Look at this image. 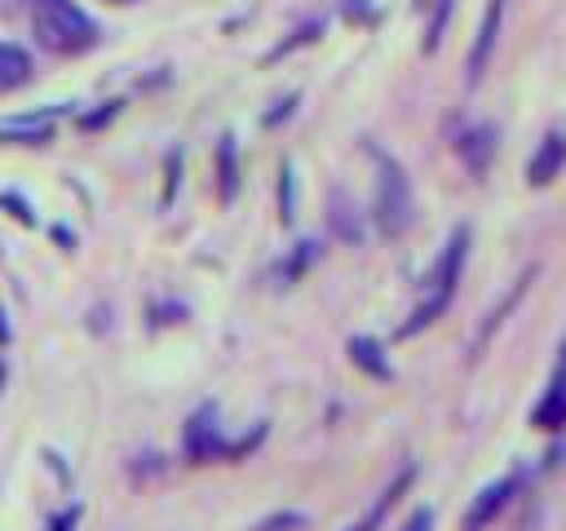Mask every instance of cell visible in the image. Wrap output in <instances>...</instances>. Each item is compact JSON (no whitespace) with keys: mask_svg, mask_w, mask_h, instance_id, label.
<instances>
[{"mask_svg":"<svg viewBox=\"0 0 566 531\" xmlns=\"http://www.w3.org/2000/svg\"><path fill=\"white\" fill-rule=\"evenodd\" d=\"M455 155L464 159V168H469L473 177H482V173L491 168V159H495V124H486V119L464 124V128L455 133Z\"/></svg>","mask_w":566,"mask_h":531,"instance_id":"cell-6","label":"cell"},{"mask_svg":"<svg viewBox=\"0 0 566 531\" xmlns=\"http://www.w3.org/2000/svg\"><path fill=\"white\" fill-rule=\"evenodd\" d=\"M115 115H119V102H102V111H93V115L80 119V128H102V124L115 119Z\"/></svg>","mask_w":566,"mask_h":531,"instance_id":"cell-22","label":"cell"},{"mask_svg":"<svg viewBox=\"0 0 566 531\" xmlns=\"http://www.w3.org/2000/svg\"><path fill=\"white\" fill-rule=\"evenodd\" d=\"M265 438V425H256L252 434H243V438H226L221 434V425H217V407L212 403H199L195 412H190V420H186V429H181V451H186V460L190 465H208V460H239V456H248L256 442Z\"/></svg>","mask_w":566,"mask_h":531,"instance_id":"cell-4","label":"cell"},{"mask_svg":"<svg viewBox=\"0 0 566 531\" xmlns=\"http://www.w3.org/2000/svg\"><path fill=\"white\" fill-rule=\"evenodd\" d=\"M310 518L301 513V509H279V513H270V518H261L252 531H301Z\"/></svg>","mask_w":566,"mask_h":531,"instance_id":"cell-18","label":"cell"},{"mask_svg":"<svg viewBox=\"0 0 566 531\" xmlns=\"http://www.w3.org/2000/svg\"><path fill=\"white\" fill-rule=\"evenodd\" d=\"M4 381H9V367H4V363H0V389H4Z\"/></svg>","mask_w":566,"mask_h":531,"instance_id":"cell-27","label":"cell"},{"mask_svg":"<svg viewBox=\"0 0 566 531\" xmlns=\"http://www.w3.org/2000/svg\"><path fill=\"white\" fill-rule=\"evenodd\" d=\"M279 217H283V226H292V217H296V186H292L287 164L279 168Z\"/></svg>","mask_w":566,"mask_h":531,"instance_id":"cell-19","label":"cell"},{"mask_svg":"<svg viewBox=\"0 0 566 531\" xmlns=\"http://www.w3.org/2000/svg\"><path fill=\"white\" fill-rule=\"evenodd\" d=\"M464 257H469V226H455V230H451V239L442 243V252H438V261H433L429 279H424V301L411 310V319L398 327V336H416V332H424L429 323H438V319H442V310H447V305H451V296H455V283H460Z\"/></svg>","mask_w":566,"mask_h":531,"instance_id":"cell-2","label":"cell"},{"mask_svg":"<svg viewBox=\"0 0 566 531\" xmlns=\"http://www.w3.org/2000/svg\"><path fill=\"white\" fill-rule=\"evenodd\" d=\"M398 531H433V509H429V504L411 509V518H407V522H402Z\"/></svg>","mask_w":566,"mask_h":531,"instance_id":"cell-21","label":"cell"},{"mask_svg":"<svg viewBox=\"0 0 566 531\" xmlns=\"http://www.w3.org/2000/svg\"><path fill=\"white\" fill-rule=\"evenodd\" d=\"M371 159H376V195H371V221L385 239H398L411 217H416V199H411V181L402 173V164L385 150L371 146Z\"/></svg>","mask_w":566,"mask_h":531,"instance_id":"cell-3","label":"cell"},{"mask_svg":"<svg viewBox=\"0 0 566 531\" xmlns=\"http://www.w3.org/2000/svg\"><path fill=\"white\" fill-rule=\"evenodd\" d=\"M332 230L340 239H363V226H358V217H354V208H349V199L340 190L332 195Z\"/></svg>","mask_w":566,"mask_h":531,"instance_id":"cell-17","label":"cell"},{"mask_svg":"<svg viewBox=\"0 0 566 531\" xmlns=\"http://www.w3.org/2000/svg\"><path fill=\"white\" fill-rule=\"evenodd\" d=\"M420 13L429 18L424 22V53H433L442 44V31H447V18H451V0H416Z\"/></svg>","mask_w":566,"mask_h":531,"instance_id":"cell-16","label":"cell"},{"mask_svg":"<svg viewBox=\"0 0 566 531\" xmlns=\"http://www.w3.org/2000/svg\"><path fill=\"white\" fill-rule=\"evenodd\" d=\"M111 4H133V0H111Z\"/></svg>","mask_w":566,"mask_h":531,"instance_id":"cell-29","label":"cell"},{"mask_svg":"<svg viewBox=\"0 0 566 531\" xmlns=\"http://www.w3.org/2000/svg\"><path fill=\"white\" fill-rule=\"evenodd\" d=\"M292 106H296V97H283V102H279V111H270V115H265V124H279V119H287V115H292Z\"/></svg>","mask_w":566,"mask_h":531,"instance_id":"cell-24","label":"cell"},{"mask_svg":"<svg viewBox=\"0 0 566 531\" xmlns=\"http://www.w3.org/2000/svg\"><path fill=\"white\" fill-rule=\"evenodd\" d=\"M531 425H539V429H548V434L566 429V381H562V376H553V385H548L544 398L535 403Z\"/></svg>","mask_w":566,"mask_h":531,"instance_id":"cell-12","label":"cell"},{"mask_svg":"<svg viewBox=\"0 0 566 531\" xmlns=\"http://www.w3.org/2000/svg\"><path fill=\"white\" fill-rule=\"evenodd\" d=\"M349 358H354V367H363L376 381H389L394 376V367H389V358H385V350H380L376 336H349Z\"/></svg>","mask_w":566,"mask_h":531,"instance_id":"cell-14","label":"cell"},{"mask_svg":"<svg viewBox=\"0 0 566 531\" xmlns=\"http://www.w3.org/2000/svg\"><path fill=\"white\" fill-rule=\"evenodd\" d=\"M0 208H9L22 226H35V217H31V208H27V199L22 195H9V190H0Z\"/></svg>","mask_w":566,"mask_h":531,"instance_id":"cell-20","label":"cell"},{"mask_svg":"<svg viewBox=\"0 0 566 531\" xmlns=\"http://www.w3.org/2000/svg\"><path fill=\"white\" fill-rule=\"evenodd\" d=\"M66 106H49V111H31V115H13L0 124V142H18V146H44L53 142V124Z\"/></svg>","mask_w":566,"mask_h":531,"instance_id":"cell-7","label":"cell"},{"mask_svg":"<svg viewBox=\"0 0 566 531\" xmlns=\"http://www.w3.org/2000/svg\"><path fill=\"white\" fill-rule=\"evenodd\" d=\"M522 482H526V473H522V469H513V473H504V478L486 482V487L473 496V504L464 509L460 531H486V527H491V522L513 504V496L522 491Z\"/></svg>","mask_w":566,"mask_h":531,"instance_id":"cell-5","label":"cell"},{"mask_svg":"<svg viewBox=\"0 0 566 531\" xmlns=\"http://www.w3.org/2000/svg\"><path fill=\"white\" fill-rule=\"evenodd\" d=\"M35 66H31V53L13 40H0V93H13L22 84H31Z\"/></svg>","mask_w":566,"mask_h":531,"instance_id":"cell-11","label":"cell"},{"mask_svg":"<svg viewBox=\"0 0 566 531\" xmlns=\"http://www.w3.org/2000/svg\"><path fill=\"white\" fill-rule=\"evenodd\" d=\"M411 482H416V465H407V469H398V473L389 478V487H385V491L376 496V504H371V509H367V513H363V518H358V522H354L349 531H380V522L389 518V509L398 504V496H402V491H407Z\"/></svg>","mask_w":566,"mask_h":531,"instance_id":"cell-10","label":"cell"},{"mask_svg":"<svg viewBox=\"0 0 566 531\" xmlns=\"http://www.w3.org/2000/svg\"><path fill=\"white\" fill-rule=\"evenodd\" d=\"M217 195H221V204H234V195H239V146H234V133H226L217 142Z\"/></svg>","mask_w":566,"mask_h":531,"instance_id":"cell-13","label":"cell"},{"mask_svg":"<svg viewBox=\"0 0 566 531\" xmlns=\"http://www.w3.org/2000/svg\"><path fill=\"white\" fill-rule=\"evenodd\" d=\"M80 513H84L80 504H71V509H62V513H57V518L49 522V531H75V527H80Z\"/></svg>","mask_w":566,"mask_h":531,"instance_id":"cell-23","label":"cell"},{"mask_svg":"<svg viewBox=\"0 0 566 531\" xmlns=\"http://www.w3.org/2000/svg\"><path fill=\"white\" fill-rule=\"evenodd\" d=\"M0 319H4V314H0ZM4 336H9V332H4V323H0V341H4Z\"/></svg>","mask_w":566,"mask_h":531,"instance_id":"cell-28","label":"cell"},{"mask_svg":"<svg viewBox=\"0 0 566 531\" xmlns=\"http://www.w3.org/2000/svg\"><path fill=\"white\" fill-rule=\"evenodd\" d=\"M27 13H31V27H35V40L44 53L80 58V53L97 49V40H102L97 22L75 0H27Z\"/></svg>","mask_w":566,"mask_h":531,"instance_id":"cell-1","label":"cell"},{"mask_svg":"<svg viewBox=\"0 0 566 531\" xmlns=\"http://www.w3.org/2000/svg\"><path fill=\"white\" fill-rule=\"evenodd\" d=\"M13 9H18V0H0V18H4V13H13Z\"/></svg>","mask_w":566,"mask_h":531,"instance_id":"cell-26","label":"cell"},{"mask_svg":"<svg viewBox=\"0 0 566 531\" xmlns=\"http://www.w3.org/2000/svg\"><path fill=\"white\" fill-rule=\"evenodd\" d=\"M500 18H504V0H486L482 27H478V40H473V53H469V84H478L486 62H491V49H495V35H500Z\"/></svg>","mask_w":566,"mask_h":531,"instance_id":"cell-9","label":"cell"},{"mask_svg":"<svg viewBox=\"0 0 566 531\" xmlns=\"http://www.w3.org/2000/svg\"><path fill=\"white\" fill-rule=\"evenodd\" d=\"M557 354H562V363H557V376L566 381V341H562V350H557Z\"/></svg>","mask_w":566,"mask_h":531,"instance_id":"cell-25","label":"cell"},{"mask_svg":"<svg viewBox=\"0 0 566 531\" xmlns=\"http://www.w3.org/2000/svg\"><path fill=\"white\" fill-rule=\"evenodd\" d=\"M566 168V128H548L535 146V155L526 159V181L531 186H548L557 173Z\"/></svg>","mask_w":566,"mask_h":531,"instance_id":"cell-8","label":"cell"},{"mask_svg":"<svg viewBox=\"0 0 566 531\" xmlns=\"http://www.w3.org/2000/svg\"><path fill=\"white\" fill-rule=\"evenodd\" d=\"M314 257H318V239H301V243H296V252H292L287 261H279L274 279H279L283 288H287V283H296V279H301V274L314 266Z\"/></svg>","mask_w":566,"mask_h":531,"instance_id":"cell-15","label":"cell"}]
</instances>
